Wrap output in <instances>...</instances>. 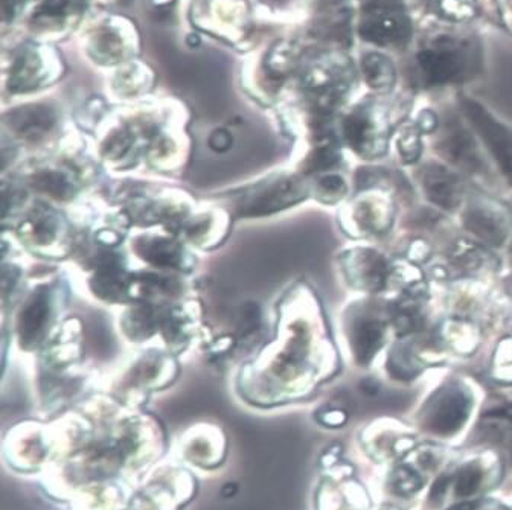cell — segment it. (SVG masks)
I'll return each mask as SVG.
<instances>
[{"mask_svg": "<svg viewBox=\"0 0 512 510\" xmlns=\"http://www.w3.org/2000/svg\"><path fill=\"white\" fill-rule=\"evenodd\" d=\"M14 240L25 252L40 258H68L74 253L77 229L71 217H66L55 204L32 200L17 218Z\"/></svg>", "mask_w": 512, "mask_h": 510, "instance_id": "4", "label": "cell"}, {"mask_svg": "<svg viewBox=\"0 0 512 510\" xmlns=\"http://www.w3.org/2000/svg\"><path fill=\"white\" fill-rule=\"evenodd\" d=\"M311 200L322 206L340 208L354 194V186L345 171L317 174L310 177Z\"/></svg>", "mask_w": 512, "mask_h": 510, "instance_id": "21", "label": "cell"}, {"mask_svg": "<svg viewBox=\"0 0 512 510\" xmlns=\"http://www.w3.org/2000/svg\"><path fill=\"white\" fill-rule=\"evenodd\" d=\"M362 389L365 393H372V395H375V393L380 392V383L378 381L372 380V378H368V380H363L362 383Z\"/></svg>", "mask_w": 512, "mask_h": 510, "instance_id": "32", "label": "cell"}, {"mask_svg": "<svg viewBox=\"0 0 512 510\" xmlns=\"http://www.w3.org/2000/svg\"><path fill=\"white\" fill-rule=\"evenodd\" d=\"M360 34L374 45H404L412 36V22L400 8L381 5L365 14L360 23Z\"/></svg>", "mask_w": 512, "mask_h": 510, "instance_id": "19", "label": "cell"}, {"mask_svg": "<svg viewBox=\"0 0 512 510\" xmlns=\"http://www.w3.org/2000/svg\"><path fill=\"white\" fill-rule=\"evenodd\" d=\"M400 217L397 195L383 189H362L342 204L337 223L354 243H377L391 236Z\"/></svg>", "mask_w": 512, "mask_h": 510, "instance_id": "7", "label": "cell"}, {"mask_svg": "<svg viewBox=\"0 0 512 510\" xmlns=\"http://www.w3.org/2000/svg\"><path fill=\"white\" fill-rule=\"evenodd\" d=\"M456 221L464 235L497 252L505 250L512 236V200L473 185Z\"/></svg>", "mask_w": 512, "mask_h": 510, "instance_id": "9", "label": "cell"}, {"mask_svg": "<svg viewBox=\"0 0 512 510\" xmlns=\"http://www.w3.org/2000/svg\"><path fill=\"white\" fill-rule=\"evenodd\" d=\"M308 200H311L310 180L295 168L269 171L218 197L221 208L237 220L272 217Z\"/></svg>", "mask_w": 512, "mask_h": 510, "instance_id": "2", "label": "cell"}, {"mask_svg": "<svg viewBox=\"0 0 512 510\" xmlns=\"http://www.w3.org/2000/svg\"><path fill=\"white\" fill-rule=\"evenodd\" d=\"M231 220H234L231 214L218 204L212 208H197L186 218L176 235L191 249H214L228 236Z\"/></svg>", "mask_w": 512, "mask_h": 510, "instance_id": "18", "label": "cell"}, {"mask_svg": "<svg viewBox=\"0 0 512 510\" xmlns=\"http://www.w3.org/2000/svg\"><path fill=\"white\" fill-rule=\"evenodd\" d=\"M362 75L369 89L378 96L391 95L397 84V69L391 58L380 52H369L362 60Z\"/></svg>", "mask_w": 512, "mask_h": 510, "instance_id": "23", "label": "cell"}, {"mask_svg": "<svg viewBox=\"0 0 512 510\" xmlns=\"http://www.w3.org/2000/svg\"><path fill=\"white\" fill-rule=\"evenodd\" d=\"M20 0H4L5 13L13 14L16 10V5L19 4Z\"/></svg>", "mask_w": 512, "mask_h": 510, "instance_id": "34", "label": "cell"}, {"mask_svg": "<svg viewBox=\"0 0 512 510\" xmlns=\"http://www.w3.org/2000/svg\"><path fill=\"white\" fill-rule=\"evenodd\" d=\"M127 246L130 255L151 270L185 275L196 265V258H192L194 255L189 250L191 247L170 230H136L128 236Z\"/></svg>", "mask_w": 512, "mask_h": 510, "instance_id": "13", "label": "cell"}, {"mask_svg": "<svg viewBox=\"0 0 512 510\" xmlns=\"http://www.w3.org/2000/svg\"><path fill=\"white\" fill-rule=\"evenodd\" d=\"M462 115L484 145L497 176L512 189V128L476 99L462 96Z\"/></svg>", "mask_w": 512, "mask_h": 510, "instance_id": "14", "label": "cell"}, {"mask_svg": "<svg viewBox=\"0 0 512 510\" xmlns=\"http://www.w3.org/2000/svg\"><path fill=\"white\" fill-rule=\"evenodd\" d=\"M506 261H508L509 267L512 270V236L511 240H509L508 246L505 249Z\"/></svg>", "mask_w": 512, "mask_h": 510, "instance_id": "35", "label": "cell"}, {"mask_svg": "<svg viewBox=\"0 0 512 510\" xmlns=\"http://www.w3.org/2000/svg\"><path fill=\"white\" fill-rule=\"evenodd\" d=\"M231 145V133L226 130L214 131V133L211 134V138H209V147H211V150L217 151V153L228 151Z\"/></svg>", "mask_w": 512, "mask_h": 510, "instance_id": "28", "label": "cell"}, {"mask_svg": "<svg viewBox=\"0 0 512 510\" xmlns=\"http://www.w3.org/2000/svg\"><path fill=\"white\" fill-rule=\"evenodd\" d=\"M343 348L352 363L368 369L395 338L386 297L356 296L340 311Z\"/></svg>", "mask_w": 512, "mask_h": 510, "instance_id": "3", "label": "cell"}, {"mask_svg": "<svg viewBox=\"0 0 512 510\" xmlns=\"http://www.w3.org/2000/svg\"><path fill=\"white\" fill-rule=\"evenodd\" d=\"M78 0H45V13L51 16H60V14L68 13L69 8L74 7Z\"/></svg>", "mask_w": 512, "mask_h": 510, "instance_id": "29", "label": "cell"}, {"mask_svg": "<svg viewBox=\"0 0 512 510\" xmlns=\"http://www.w3.org/2000/svg\"><path fill=\"white\" fill-rule=\"evenodd\" d=\"M386 96L365 99L343 115L337 133L340 144L363 163H380L392 150L397 128L406 121L409 107Z\"/></svg>", "mask_w": 512, "mask_h": 510, "instance_id": "1", "label": "cell"}, {"mask_svg": "<svg viewBox=\"0 0 512 510\" xmlns=\"http://www.w3.org/2000/svg\"><path fill=\"white\" fill-rule=\"evenodd\" d=\"M442 17L455 22H465L476 14L474 0H433Z\"/></svg>", "mask_w": 512, "mask_h": 510, "instance_id": "25", "label": "cell"}, {"mask_svg": "<svg viewBox=\"0 0 512 510\" xmlns=\"http://www.w3.org/2000/svg\"><path fill=\"white\" fill-rule=\"evenodd\" d=\"M490 377L499 384H512V334L502 335L494 346Z\"/></svg>", "mask_w": 512, "mask_h": 510, "instance_id": "24", "label": "cell"}, {"mask_svg": "<svg viewBox=\"0 0 512 510\" xmlns=\"http://www.w3.org/2000/svg\"><path fill=\"white\" fill-rule=\"evenodd\" d=\"M423 486L420 477L409 468H398L397 471L392 474L391 488L392 491L397 492L400 495H410L413 492Z\"/></svg>", "mask_w": 512, "mask_h": 510, "instance_id": "27", "label": "cell"}, {"mask_svg": "<svg viewBox=\"0 0 512 510\" xmlns=\"http://www.w3.org/2000/svg\"><path fill=\"white\" fill-rule=\"evenodd\" d=\"M480 501H465V503L456 504L452 509L448 510H479Z\"/></svg>", "mask_w": 512, "mask_h": 510, "instance_id": "33", "label": "cell"}, {"mask_svg": "<svg viewBox=\"0 0 512 510\" xmlns=\"http://www.w3.org/2000/svg\"><path fill=\"white\" fill-rule=\"evenodd\" d=\"M511 200H512V198H511Z\"/></svg>", "mask_w": 512, "mask_h": 510, "instance_id": "36", "label": "cell"}, {"mask_svg": "<svg viewBox=\"0 0 512 510\" xmlns=\"http://www.w3.org/2000/svg\"><path fill=\"white\" fill-rule=\"evenodd\" d=\"M488 331L476 317L445 313L429 329L430 338L445 357L470 358L484 346Z\"/></svg>", "mask_w": 512, "mask_h": 510, "instance_id": "16", "label": "cell"}, {"mask_svg": "<svg viewBox=\"0 0 512 510\" xmlns=\"http://www.w3.org/2000/svg\"><path fill=\"white\" fill-rule=\"evenodd\" d=\"M474 407V392L462 377L445 378L424 402L421 421L427 430L450 436L464 427Z\"/></svg>", "mask_w": 512, "mask_h": 510, "instance_id": "12", "label": "cell"}, {"mask_svg": "<svg viewBox=\"0 0 512 510\" xmlns=\"http://www.w3.org/2000/svg\"><path fill=\"white\" fill-rule=\"evenodd\" d=\"M13 329L17 346L26 354L40 352L60 328L64 308V290L55 279L37 282L25 290L16 305Z\"/></svg>", "mask_w": 512, "mask_h": 510, "instance_id": "5", "label": "cell"}, {"mask_svg": "<svg viewBox=\"0 0 512 510\" xmlns=\"http://www.w3.org/2000/svg\"><path fill=\"white\" fill-rule=\"evenodd\" d=\"M412 171L416 194L424 203L448 217H456L474 183L436 157L424 159Z\"/></svg>", "mask_w": 512, "mask_h": 510, "instance_id": "11", "label": "cell"}, {"mask_svg": "<svg viewBox=\"0 0 512 510\" xmlns=\"http://www.w3.org/2000/svg\"><path fill=\"white\" fill-rule=\"evenodd\" d=\"M479 49L470 39L455 34H439L418 54L421 78L427 87L455 86L476 75Z\"/></svg>", "mask_w": 512, "mask_h": 510, "instance_id": "8", "label": "cell"}, {"mask_svg": "<svg viewBox=\"0 0 512 510\" xmlns=\"http://www.w3.org/2000/svg\"><path fill=\"white\" fill-rule=\"evenodd\" d=\"M343 284L357 296L386 297L394 287L395 256L374 243H354L336 256Z\"/></svg>", "mask_w": 512, "mask_h": 510, "instance_id": "10", "label": "cell"}, {"mask_svg": "<svg viewBox=\"0 0 512 510\" xmlns=\"http://www.w3.org/2000/svg\"><path fill=\"white\" fill-rule=\"evenodd\" d=\"M484 474L479 466L468 465L459 472L458 482H456V494L459 497H471L482 485Z\"/></svg>", "mask_w": 512, "mask_h": 510, "instance_id": "26", "label": "cell"}, {"mask_svg": "<svg viewBox=\"0 0 512 510\" xmlns=\"http://www.w3.org/2000/svg\"><path fill=\"white\" fill-rule=\"evenodd\" d=\"M448 282H493L502 275L503 259L497 250L461 235L450 241L442 262Z\"/></svg>", "mask_w": 512, "mask_h": 510, "instance_id": "15", "label": "cell"}, {"mask_svg": "<svg viewBox=\"0 0 512 510\" xmlns=\"http://www.w3.org/2000/svg\"><path fill=\"white\" fill-rule=\"evenodd\" d=\"M448 483H450V479H448V477H444V479L439 480V482L436 483L435 488H433L432 498H441L442 494L447 491Z\"/></svg>", "mask_w": 512, "mask_h": 510, "instance_id": "31", "label": "cell"}, {"mask_svg": "<svg viewBox=\"0 0 512 510\" xmlns=\"http://www.w3.org/2000/svg\"><path fill=\"white\" fill-rule=\"evenodd\" d=\"M436 159L452 166L474 185L491 189L499 179L484 145L473 128L461 118L441 121L432 136Z\"/></svg>", "mask_w": 512, "mask_h": 510, "instance_id": "6", "label": "cell"}, {"mask_svg": "<svg viewBox=\"0 0 512 510\" xmlns=\"http://www.w3.org/2000/svg\"><path fill=\"white\" fill-rule=\"evenodd\" d=\"M497 4H499V14L503 23L512 32V0H497Z\"/></svg>", "mask_w": 512, "mask_h": 510, "instance_id": "30", "label": "cell"}, {"mask_svg": "<svg viewBox=\"0 0 512 510\" xmlns=\"http://www.w3.org/2000/svg\"><path fill=\"white\" fill-rule=\"evenodd\" d=\"M173 355L167 349H145L138 352L132 360L121 364L116 378L132 392L135 389L138 392H151L157 387L167 386L177 373Z\"/></svg>", "mask_w": 512, "mask_h": 510, "instance_id": "17", "label": "cell"}, {"mask_svg": "<svg viewBox=\"0 0 512 510\" xmlns=\"http://www.w3.org/2000/svg\"><path fill=\"white\" fill-rule=\"evenodd\" d=\"M423 131L413 121H404L395 131L392 150L403 168H415L424 160L426 142Z\"/></svg>", "mask_w": 512, "mask_h": 510, "instance_id": "22", "label": "cell"}, {"mask_svg": "<svg viewBox=\"0 0 512 510\" xmlns=\"http://www.w3.org/2000/svg\"><path fill=\"white\" fill-rule=\"evenodd\" d=\"M57 115L51 107L43 104L13 110L5 118L11 136L23 145L39 147L48 141L57 127Z\"/></svg>", "mask_w": 512, "mask_h": 510, "instance_id": "20", "label": "cell"}]
</instances>
